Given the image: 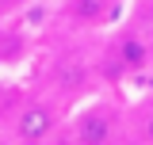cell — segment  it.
Here are the masks:
<instances>
[{
    "instance_id": "cell-2",
    "label": "cell",
    "mask_w": 153,
    "mask_h": 145,
    "mask_svg": "<svg viewBox=\"0 0 153 145\" xmlns=\"http://www.w3.org/2000/svg\"><path fill=\"white\" fill-rule=\"evenodd\" d=\"M65 118H69V107L61 99H54L42 88H27L4 107V115H0L4 134L0 138H8V141H54L65 126Z\"/></svg>"
},
{
    "instance_id": "cell-3",
    "label": "cell",
    "mask_w": 153,
    "mask_h": 145,
    "mask_svg": "<svg viewBox=\"0 0 153 145\" xmlns=\"http://www.w3.org/2000/svg\"><path fill=\"white\" fill-rule=\"evenodd\" d=\"M57 141H76V145H115V141H126V107L96 92L88 99H80L65 126L57 134Z\"/></svg>"
},
{
    "instance_id": "cell-4",
    "label": "cell",
    "mask_w": 153,
    "mask_h": 145,
    "mask_svg": "<svg viewBox=\"0 0 153 145\" xmlns=\"http://www.w3.org/2000/svg\"><path fill=\"white\" fill-rule=\"evenodd\" d=\"M126 12V0H57L54 16L61 27H69L73 35H96V31H111Z\"/></svg>"
},
{
    "instance_id": "cell-9",
    "label": "cell",
    "mask_w": 153,
    "mask_h": 145,
    "mask_svg": "<svg viewBox=\"0 0 153 145\" xmlns=\"http://www.w3.org/2000/svg\"><path fill=\"white\" fill-rule=\"evenodd\" d=\"M149 76H153V72H149Z\"/></svg>"
},
{
    "instance_id": "cell-8",
    "label": "cell",
    "mask_w": 153,
    "mask_h": 145,
    "mask_svg": "<svg viewBox=\"0 0 153 145\" xmlns=\"http://www.w3.org/2000/svg\"><path fill=\"white\" fill-rule=\"evenodd\" d=\"M35 0H0V19H19Z\"/></svg>"
},
{
    "instance_id": "cell-1",
    "label": "cell",
    "mask_w": 153,
    "mask_h": 145,
    "mask_svg": "<svg viewBox=\"0 0 153 145\" xmlns=\"http://www.w3.org/2000/svg\"><path fill=\"white\" fill-rule=\"evenodd\" d=\"M100 84H103V80H100V69H96V57L80 54L73 46H61V50L42 54L38 72H35V88L50 92V95L61 99L69 111H73L80 99L96 95Z\"/></svg>"
},
{
    "instance_id": "cell-7",
    "label": "cell",
    "mask_w": 153,
    "mask_h": 145,
    "mask_svg": "<svg viewBox=\"0 0 153 145\" xmlns=\"http://www.w3.org/2000/svg\"><path fill=\"white\" fill-rule=\"evenodd\" d=\"M123 23H130L134 31H142L153 42V0H130L123 12Z\"/></svg>"
},
{
    "instance_id": "cell-5",
    "label": "cell",
    "mask_w": 153,
    "mask_h": 145,
    "mask_svg": "<svg viewBox=\"0 0 153 145\" xmlns=\"http://www.w3.org/2000/svg\"><path fill=\"white\" fill-rule=\"evenodd\" d=\"M31 61V35L16 27V19H0V69H16Z\"/></svg>"
},
{
    "instance_id": "cell-6",
    "label": "cell",
    "mask_w": 153,
    "mask_h": 145,
    "mask_svg": "<svg viewBox=\"0 0 153 145\" xmlns=\"http://www.w3.org/2000/svg\"><path fill=\"white\" fill-rule=\"evenodd\" d=\"M126 141L153 145V92L149 95H138L126 107Z\"/></svg>"
}]
</instances>
